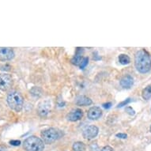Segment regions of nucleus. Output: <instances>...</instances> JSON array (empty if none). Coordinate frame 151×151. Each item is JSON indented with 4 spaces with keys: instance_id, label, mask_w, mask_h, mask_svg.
Here are the masks:
<instances>
[{
    "instance_id": "f257e3e1",
    "label": "nucleus",
    "mask_w": 151,
    "mask_h": 151,
    "mask_svg": "<svg viewBox=\"0 0 151 151\" xmlns=\"http://www.w3.org/2000/svg\"><path fill=\"white\" fill-rule=\"evenodd\" d=\"M134 65L137 70L142 74H146L151 70V59L145 50H139L134 55Z\"/></svg>"
},
{
    "instance_id": "f03ea898",
    "label": "nucleus",
    "mask_w": 151,
    "mask_h": 151,
    "mask_svg": "<svg viewBox=\"0 0 151 151\" xmlns=\"http://www.w3.org/2000/svg\"><path fill=\"white\" fill-rule=\"evenodd\" d=\"M6 102L10 109L16 112L22 111L24 104V99L22 95L19 92L12 90L7 94Z\"/></svg>"
},
{
    "instance_id": "7ed1b4c3",
    "label": "nucleus",
    "mask_w": 151,
    "mask_h": 151,
    "mask_svg": "<svg viewBox=\"0 0 151 151\" xmlns=\"http://www.w3.org/2000/svg\"><path fill=\"white\" fill-rule=\"evenodd\" d=\"M23 147L26 151H43L45 143L42 139L37 136H30L23 142Z\"/></svg>"
},
{
    "instance_id": "20e7f679",
    "label": "nucleus",
    "mask_w": 151,
    "mask_h": 151,
    "mask_svg": "<svg viewBox=\"0 0 151 151\" xmlns=\"http://www.w3.org/2000/svg\"><path fill=\"white\" fill-rule=\"evenodd\" d=\"M40 135L45 142L50 144L60 139L63 135V132L59 129L51 127V128L44 130L41 132Z\"/></svg>"
},
{
    "instance_id": "39448f33",
    "label": "nucleus",
    "mask_w": 151,
    "mask_h": 151,
    "mask_svg": "<svg viewBox=\"0 0 151 151\" xmlns=\"http://www.w3.org/2000/svg\"><path fill=\"white\" fill-rule=\"evenodd\" d=\"M13 85V78L10 74H0V90L6 91Z\"/></svg>"
},
{
    "instance_id": "423d86ee",
    "label": "nucleus",
    "mask_w": 151,
    "mask_h": 151,
    "mask_svg": "<svg viewBox=\"0 0 151 151\" xmlns=\"http://www.w3.org/2000/svg\"><path fill=\"white\" fill-rule=\"evenodd\" d=\"M98 132H99L98 127L94 125H91V126L87 127L84 129V131L82 132V135H83L84 139L90 140V139L96 138L98 134Z\"/></svg>"
},
{
    "instance_id": "0eeeda50",
    "label": "nucleus",
    "mask_w": 151,
    "mask_h": 151,
    "mask_svg": "<svg viewBox=\"0 0 151 151\" xmlns=\"http://www.w3.org/2000/svg\"><path fill=\"white\" fill-rule=\"evenodd\" d=\"M14 57V52L11 47H0V60L8 61Z\"/></svg>"
},
{
    "instance_id": "6e6552de",
    "label": "nucleus",
    "mask_w": 151,
    "mask_h": 151,
    "mask_svg": "<svg viewBox=\"0 0 151 151\" xmlns=\"http://www.w3.org/2000/svg\"><path fill=\"white\" fill-rule=\"evenodd\" d=\"M51 111V102L50 101H45L40 102L38 108H37V112L41 117H46L50 113Z\"/></svg>"
},
{
    "instance_id": "1a4fd4ad",
    "label": "nucleus",
    "mask_w": 151,
    "mask_h": 151,
    "mask_svg": "<svg viewBox=\"0 0 151 151\" xmlns=\"http://www.w3.org/2000/svg\"><path fill=\"white\" fill-rule=\"evenodd\" d=\"M83 116V111L82 109H73L70 111L69 113L67 115V120L71 122H75L78 120H80Z\"/></svg>"
},
{
    "instance_id": "9d476101",
    "label": "nucleus",
    "mask_w": 151,
    "mask_h": 151,
    "mask_svg": "<svg viewBox=\"0 0 151 151\" xmlns=\"http://www.w3.org/2000/svg\"><path fill=\"white\" fill-rule=\"evenodd\" d=\"M102 116V110L99 107H92L87 112V116L91 120H97Z\"/></svg>"
},
{
    "instance_id": "9b49d317",
    "label": "nucleus",
    "mask_w": 151,
    "mask_h": 151,
    "mask_svg": "<svg viewBox=\"0 0 151 151\" xmlns=\"http://www.w3.org/2000/svg\"><path fill=\"white\" fill-rule=\"evenodd\" d=\"M134 84V78L131 75H125L120 80V86L124 89H130Z\"/></svg>"
},
{
    "instance_id": "f8f14e48",
    "label": "nucleus",
    "mask_w": 151,
    "mask_h": 151,
    "mask_svg": "<svg viewBox=\"0 0 151 151\" xmlns=\"http://www.w3.org/2000/svg\"><path fill=\"white\" fill-rule=\"evenodd\" d=\"M75 104L79 106H85V105H90L92 104V100L89 97L82 95L78 96L75 98Z\"/></svg>"
},
{
    "instance_id": "ddd939ff",
    "label": "nucleus",
    "mask_w": 151,
    "mask_h": 151,
    "mask_svg": "<svg viewBox=\"0 0 151 151\" xmlns=\"http://www.w3.org/2000/svg\"><path fill=\"white\" fill-rule=\"evenodd\" d=\"M82 48L78 47L76 54H75V55H74V57L72 58L71 63L74 65H75V66H80L82 60H83V58H82Z\"/></svg>"
},
{
    "instance_id": "4468645a",
    "label": "nucleus",
    "mask_w": 151,
    "mask_h": 151,
    "mask_svg": "<svg viewBox=\"0 0 151 151\" xmlns=\"http://www.w3.org/2000/svg\"><path fill=\"white\" fill-rule=\"evenodd\" d=\"M142 96L144 100H150L151 98V84L147 86L142 92Z\"/></svg>"
},
{
    "instance_id": "2eb2a0df",
    "label": "nucleus",
    "mask_w": 151,
    "mask_h": 151,
    "mask_svg": "<svg viewBox=\"0 0 151 151\" xmlns=\"http://www.w3.org/2000/svg\"><path fill=\"white\" fill-rule=\"evenodd\" d=\"M72 148L74 151H85L86 150V145L82 142H76L73 144Z\"/></svg>"
},
{
    "instance_id": "dca6fc26",
    "label": "nucleus",
    "mask_w": 151,
    "mask_h": 151,
    "mask_svg": "<svg viewBox=\"0 0 151 151\" xmlns=\"http://www.w3.org/2000/svg\"><path fill=\"white\" fill-rule=\"evenodd\" d=\"M119 62L123 65H127L131 62V59L127 55L121 54L119 55Z\"/></svg>"
},
{
    "instance_id": "f3484780",
    "label": "nucleus",
    "mask_w": 151,
    "mask_h": 151,
    "mask_svg": "<svg viewBox=\"0 0 151 151\" xmlns=\"http://www.w3.org/2000/svg\"><path fill=\"white\" fill-rule=\"evenodd\" d=\"M30 93H32V95L36 96V97H40V94H41V89L38 87H34L32 88V90H30Z\"/></svg>"
},
{
    "instance_id": "a211bd4d",
    "label": "nucleus",
    "mask_w": 151,
    "mask_h": 151,
    "mask_svg": "<svg viewBox=\"0 0 151 151\" xmlns=\"http://www.w3.org/2000/svg\"><path fill=\"white\" fill-rule=\"evenodd\" d=\"M88 63H89V58L88 57H85L83 58V60H82V63H81V64H80V68L81 69H84L85 67H86L87 65H88Z\"/></svg>"
},
{
    "instance_id": "6ab92c4d",
    "label": "nucleus",
    "mask_w": 151,
    "mask_h": 151,
    "mask_svg": "<svg viewBox=\"0 0 151 151\" xmlns=\"http://www.w3.org/2000/svg\"><path fill=\"white\" fill-rule=\"evenodd\" d=\"M131 101V100L130 99V98H127V99L124 101H122L121 103H119V104L117 105V108H121V107L125 106V105H127V104H128V103H130Z\"/></svg>"
},
{
    "instance_id": "aec40b11",
    "label": "nucleus",
    "mask_w": 151,
    "mask_h": 151,
    "mask_svg": "<svg viewBox=\"0 0 151 151\" xmlns=\"http://www.w3.org/2000/svg\"><path fill=\"white\" fill-rule=\"evenodd\" d=\"M125 111L126 112H127L129 115H131V116H134L135 114V111H134V109H132L131 107H127L126 109H125Z\"/></svg>"
},
{
    "instance_id": "412c9836",
    "label": "nucleus",
    "mask_w": 151,
    "mask_h": 151,
    "mask_svg": "<svg viewBox=\"0 0 151 151\" xmlns=\"http://www.w3.org/2000/svg\"><path fill=\"white\" fill-rule=\"evenodd\" d=\"M10 144L11 146H18L21 145V141H19V140H11V141H10Z\"/></svg>"
},
{
    "instance_id": "4be33fe9",
    "label": "nucleus",
    "mask_w": 151,
    "mask_h": 151,
    "mask_svg": "<svg viewBox=\"0 0 151 151\" xmlns=\"http://www.w3.org/2000/svg\"><path fill=\"white\" fill-rule=\"evenodd\" d=\"M90 150L91 151H99V147L97 143H93L90 146Z\"/></svg>"
},
{
    "instance_id": "5701e85b",
    "label": "nucleus",
    "mask_w": 151,
    "mask_h": 151,
    "mask_svg": "<svg viewBox=\"0 0 151 151\" xmlns=\"http://www.w3.org/2000/svg\"><path fill=\"white\" fill-rule=\"evenodd\" d=\"M116 136L117 138H119V139H127V134H124V133H119V134H116Z\"/></svg>"
},
{
    "instance_id": "b1692460",
    "label": "nucleus",
    "mask_w": 151,
    "mask_h": 151,
    "mask_svg": "<svg viewBox=\"0 0 151 151\" xmlns=\"http://www.w3.org/2000/svg\"><path fill=\"white\" fill-rule=\"evenodd\" d=\"M101 151H113V150H112V148H111V146H104V148L102 149Z\"/></svg>"
},
{
    "instance_id": "393cba45",
    "label": "nucleus",
    "mask_w": 151,
    "mask_h": 151,
    "mask_svg": "<svg viewBox=\"0 0 151 151\" xmlns=\"http://www.w3.org/2000/svg\"><path fill=\"white\" fill-rule=\"evenodd\" d=\"M111 103H106V104H103V107H104V109H109V108H111Z\"/></svg>"
},
{
    "instance_id": "a878e982",
    "label": "nucleus",
    "mask_w": 151,
    "mask_h": 151,
    "mask_svg": "<svg viewBox=\"0 0 151 151\" xmlns=\"http://www.w3.org/2000/svg\"><path fill=\"white\" fill-rule=\"evenodd\" d=\"M0 151H7V148L4 146H0Z\"/></svg>"
},
{
    "instance_id": "bb28decb",
    "label": "nucleus",
    "mask_w": 151,
    "mask_h": 151,
    "mask_svg": "<svg viewBox=\"0 0 151 151\" xmlns=\"http://www.w3.org/2000/svg\"><path fill=\"white\" fill-rule=\"evenodd\" d=\"M150 132H151V126H150Z\"/></svg>"
}]
</instances>
